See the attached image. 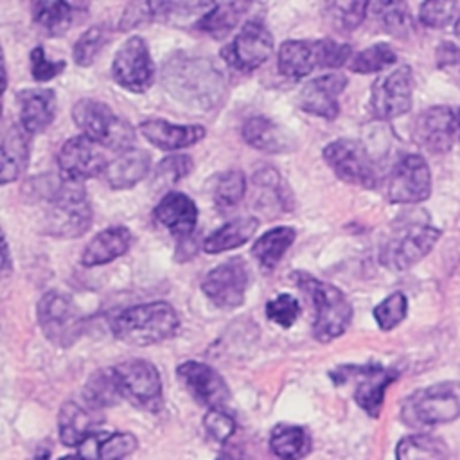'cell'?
<instances>
[{
    "label": "cell",
    "instance_id": "cell-6",
    "mask_svg": "<svg viewBox=\"0 0 460 460\" xmlns=\"http://www.w3.org/2000/svg\"><path fill=\"white\" fill-rule=\"evenodd\" d=\"M350 45L332 40H288L279 49V72L289 79L309 75L314 68H338L350 58Z\"/></svg>",
    "mask_w": 460,
    "mask_h": 460
},
{
    "label": "cell",
    "instance_id": "cell-49",
    "mask_svg": "<svg viewBox=\"0 0 460 460\" xmlns=\"http://www.w3.org/2000/svg\"><path fill=\"white\" fill-rule=\"evenodd\" d=\"M31 61V74L36 81H50L56 75H59L65 70V61H52L47 58V52L43 47H34L29 56Z\"/></svg>",
    "mask_w": 460,
    "mask_h": 460
},
{
    "label": "cell",
    "instance_id": "cell-46",
    "mask_svg": "<svg viewBox=\"0 0 460 460\" xmlns=\"http://www.w3.org/2000/svg\"><path fill=\"white\" fill-rule=\"evenodd\" d=\"M300 304L289 293H280L266 304V316L280 327H291L298 318Z\"/></svg>",
    "mask_w": 460,
    "mask_h": 460
},
{
    "label": "cell",
    "instance_id": "cell-31",
    "mask_svg": "<svg viewBox=\"0 0 460 460\" xmlns=\"http://www.w3.org/2000/svg\"><path fill=\"white\" fill-rule=\"evenodd\" d=\"M34 22L49 36H63L75 22V14L84 11V4L63 0H40L31 5Z\"/></svg>",
    "mask_w": 460,
    "mask_h": 460
},
{
    "label": "cell",
    "instance_id": "cell-20",
    "mask_svg": "<svg viewBox=\"0 0 460 460\" xmlns=\"http://www.w3.org/2000/svg\"><path fill=\"white\" fill-rule=\"evenodd\" d=\"M178 377L183 386L203 404L225 410L230 401V390L221 374L207 363L185 361L178 367Z\"/></svg>",
    "mask_w": 460,
    "mask_h": 460
},
{
    "label": "cell",
    "instance_id": "cell-8",
    "mask_svg": "<svg viewBox=\"0 0 460 460\" xmlns=\"http://www.w3.org/2000/svg\"><path fill=\"white\" fill-rule=\"evenodd\" d=\"M440 237V230L424 223L397 228L381 246L379 262L392 271H404L424 259Z\"/></svg>",
    "mask_w": 460,
    "mask_h": 460
},
{
    "label": "cell",
    "instance_id": "cell-22",
    "mask_svg": "<svg viewBox=\"0 0 460 460\" xmlns=\"http://www.w3.org/2000/svg\"><path fill=\"white\" fill-rule=\"evenodd\" d=\"M138 129L149 144L164 151H176L194 146L205 137V128L199 124H171L162 119L144 120Z\"/></svg>",
    "mask_w": 460,
    "mask_h": 460
},
{
    "label": "cell",
    "instance_id": "cell-36",
    "mask_svg": "<svg viewBox=\"0 0 460 460\" xmlns=\"http://www.w3.org/2000/svg\"><path fill=\"white\" fill-rule=\"evenodd\" d=\"M446 444L428 433L408 435L399 440L395 449V460H446Z\"/></svg>",
    "mask_w": 460,
    "mask_h": 460
},
{
    "label": "cell",
    "instance_id": "cell-47",
    "mask_svg": "<svg viewBox=\"0 0 460 460\" xmlns=\"http://www.w3.org/2000/svg\"><path fill=\"white\" fill-rule=\"evenodd\" d=\"M368 7V2H341L329 5L332 22L338 25L340 31H354L367 16Z\"/></svg>",
    "mask_w": 460,
    "mask_h": 460
},
{
    "label": "cell",
    "instance_id": "cell-39",
    "mask_svg": "<svg viewBox=\"0 0 460 460\" xmlns=\"http://www.w3.org/2000/svg\"><path fill=\"white\" fill-rule=\"evenodd\" d=\"M246 194V178L239 169H230L216 176L212 199L219 210H230L241 203Z\"/></svg>",
    "mask_w": 460,
    "mask_h": 460
},
{
    "label": "cell",
    "instance_id": "cell-23",
    "mask_svg": "<svg viewBox=\"0 0 460 460\" xmlns=\"http://www.w3.org/2000/svg\"><path fill=\"white\" fill-rule=\"evenodd\" d=\"M241 133L246 144L271 155L289 153L296 146L293 135L266 115H253L246 119Z\"/></svg>",
    "mask_w": 460,
    "mask_h": 460
},
{
    "label": "cell",
    "instance_id": "cell-33",
    "mask_svg": "<svg viewBox=\"0 0 460 460\" xmlns=\"http://www.w3.org/2000/svg\"><path fill=\"white\" fill-rule=\"evenodd\" d=\"M248 7L250 4L246 2H217L201 16L196 29L221 40L234 31Z\"/></svg>",
    "mask_w": 460,
    "mask_h": 460
},
{
    "label": "cell",
    "instance_id": "cell-14",
    "mask_svg": "<svg viewBox=\"0 0 460 460\" xmlns=\"http://www.w3.org/2000/svg\"><path fill=\"white\" fill-rule=\"evenodd\" d=\"M413 97L411 68L402 65L381 75L370 92V110L376 119L392 120L410 111Z\"/></svg>",
    "mask_w": 460,
    "mask_h": 460
},
{
    "label": "cell",
    "instance_id": "cell-18",
    "mask_svg": "<svg viewBox=\"0 0 460 460\" xmlns=\"http://www.w3.org/2000/svg\"><path fill=\"white\" fill-rule=\"evenodd\" d=\"M343 374L334 372L336 381L354 379V399L356 402L370 415L377 417L385 401V392L388 385L397 377L394 370H386L379 365H363V367H345Z\"/></svg>",
    "mask_w": 460,
    "mask_h": 460
},
{
    "label": "cell",
    "instance_id": "cell-13",
    "mask_svg": "<svg viewBox=\"0 0 460 460\" xmlns=\"http://www.w3.org/2000/svg\"><path fill=\"white\" fill-rule=\"evenodd\" d=\"M111 75L122 88L140 93L146 92L155 79V65L147 43L140 36L128 38L115 52Z\"/></svg>",
    "mask_w": 460,
    "mask_h": 460
},
{
    "label": "cell",
    "instance_id": "cell-32",
    "mask_svg": "<svg viewBox=\"0 0 460 460\" xmlns=\"http://www.w3.org/2000/svg\"><path fill=\"white\" fill-rule=\"evenodd\" d=\"M259 228V219L253 216H243L235 217L217 230H214L205 241H203V252L205 253H223L228 250H234L246 241L252 239V235Z\"/></svg>",
    "mask_w": 460,
    "mask_h": 460
},
{
    "label": "cell",
    "instance_id": "cell-35",
    "mask_svg": "<svg viewBox=\"0 0 460 460\" xmlns=\"http://www.w3.org/2000/svg\"><path fill=\"white\" fill-rule=\"evenodd\" d=\"M270 447L279 460H300L309 453L311 438L302 426L277 424L270 437Z\"/></svg>",
    "mask_w": 460,
    "mask_h": 460
},
{
    "label": "cell",
    "instance_id": "cell-5",
    "mask_svg": "<svg viewBox=\"0 0 460 460\" xmlns=\"http://www.w3.org/2000/svg\"><path fill=\"white\" fill-rule=\"evenodd\" d=\"M72 119L84 137L102 147L122 153L135 144V129L129 120L101 101L79 99L72 108Z\"/></svg>",
    "mask_w": 460,
    "mask_h": 460
},
{
    "label": "cell",
    "instance_id": "cell-27",
    "mask_svg": "<svg viewBox=\"0 0 460 460\" xmlns=\"http://www.w3.org/2000/svg\"><path fill=\"white\" fill-rule=\"evenodd\" d=\"M131 232L126 226H108L95 234L81 253V264L86 268L108 264L124 255L131 246Z\"/></svg>",
    "mask_w": 460,
    "mask_h": 460
},
{
    "label": "cell",
    "instance_id": "cell-34",
    "mask_svg": "<svg viewBox=\"0 0 460 460\" xmlns=\"http://www.w3.org/2000/svg\"><path fill=\"white\" fill-rule=\"evenodd\" d=\"M296 237V232L293 226H275L271 230H266L252 246L253 257L261 262L262 268L271 270L275 268L284 253L289 250Z\"/></svg>",
    "mask_w": 460,
    "mask_h": 460
},
{
    "label": "cell",
    "instance_id": "cell-16",
    "mask_svg": "<svg viewBox=\"0 0 460 460\" xmlns=\"http://www.w3.org/2000/svg\"><path fill=\"white\" fill-rule=\"evenodd\" d=\"M431 194V172L420 155H404L394 165L386 180L390 203H419Z\"/></svg>",
    "mask_w": 460,
    "mask_h": 460
},
{
    "label": "cell",
    "instance_id": "cell-54",
    "mask_svg": "<svg viewBox=\"0 0 460 460\" xmlns=\"http://www.w3.org/2000/svg\"><path fill=\"white\" fill-rule=\"evenodd\" d=\"M34 460H49V455L47 453H40L34 456Z\"/></svg>",
    "mask_w": 460,
    "mask_h": 460
},
{
    "label": "cell",
    "instance_id": "cell-15",
    "mask_svg": "<svg viewBox=\"0 0 460 460\" xmlns=\"http://www.w3.org/2000/svg\"><path fill=\"white\" fill-rule=\"evenodd\" d=\"M273 52V34L261 22H246L235 38L223 47L221 58L235 70L252 72Z\"/></svg>",
    "mask_w": 460,
    "mask_h": 460
},
{
    "label": "cell",
    "instance_id": "cell-29",
    "mask_svg": "<svg viewBox=\"0 0 460 460\" xmlns=\"http://www.w3.org/2000/svg\"><path fill=\"white\" fill-rule=\"evenodd\" d=\"M151 156L149 153L131 147L119 153L117 158L110 160L102 176L111 189H131L149 172Z\"/></svg>",
    "mask_w": 460,
    "mask_h": 460
},
{
    "label": "cell",
    "instance_id": "cell-50",
    "mask_svg": "<svg viewBox=\"0 0 460 460\" xmlns=\"http://www.w3.org/2000/svg\"><path fill=\"white\" fill-rule=\"evenodd\" d=\"M437 66L455 83L460 86V47L451 41H442L437 50Z\"/></svg>",
    "mask_w": 460,
    "mask_h": 460
},
{
    "label": "cell",
    "instance_id": "cell-3",
    "mask_svg": "<svg viewBox=\"0 0 460 460\" xmlns=\"http://www.w3.org/2000/svg\"><path fill=\"white\" fill-rule=\"evenodd\" d=\"M93 221L86 190L81 183L61 180L47 194L43 232L58 239L81 237Z\"/></svg>",
    "mask_w": 460,
    "mask_h": 460
},
{
    "label": "cell",
    "instance_id": "cell-28",
    "mask_svg": "<svg viewBox=\"0 0 460 460\" xmlns=\"http://www.w3.org/2000/svg\"><path fill=\"white\" fill-rule=\"evenodd\" d=\"M31 135L22 124H13L2 137V160H0V183L14 181L29 164Z\"/></svg>",
    "mask_w": 460,
    "mask_h": 460
},
{
    "label": "cell",
    "instance_id": "cell-4",
    "mask_svg": "<svg viewBox=\"0 0 460 460\" xmlns=\"http://www.w3.org/2000/svg\"><path fill=\"white\" fill-rule=\"evenodd\" d=\"M295 280L313 302L314 338L322 343H327L341 336L352 320V305L345 293L334 284L314 279L305 271H296Z\"/></svg>",
    "mask_w": 460,
    "mask_h": 460
},
{
    "label": "cell",
    "instance_id": "cell-44",
    "mask_svg": "<svg viewBox=\"0 0 460 460\" xmlns=\"http://www.w3.org/2000/svg\"><path fill=\"white\" fill-rule=\"evenodd\" d=\"M408 313V298L404 293L395 291L383 298L372 311L377 325L381 331H392L397 327Z\"/></svg>",
    "mask_w": 460,
    "mask_h": 460
},
{
    "label": "cell",
    "instance_id": "cell-56",
    "mask_svg": "<svg viewBox=\"0 0 460 460\" xmlns=\"http://www.w3.org/2000/svg\"><path fill=\"white\" fill-rule=\"evenodd\" d=\"M458 133H460V111H458Z\"/></svg>",
    "mask_w": 460,
    "mask_h": 460
},
{
    "label": "cell",
    "instance_id": "cell-10",
    "mask_svg": "<svg viewBox=\"0 0 460 460\" xmlns=\"http://www.w3.org/2000/svg\"><path fill=\"white\" fill-rule=\"evenodd\" d=\"M322 155L325 164L340 180L363 189H374L377 185V167L361 142L338 138L329 142Z\"/></svg>",
    "mask_w": 460,
    "mask_h": 460
},
{
    "label": "cell",
    "instance_id": "cell-53",
    "mask_svg": "<svg viewBox=\"0 0 460 460\" xmlns=\"http://www.w3.org/2000/svg\"><path fill=\"white\" fill-rule=\"evenodd\" d=\"M9 271H11V253H9L7 239L4 235V243H2V273L9 275Z\"/></svg>",
    "mask_w": 460,
    "mask_h": 460
},
{
    "label": "cell",
    "instance_id": "cell-25",
    "mask_svg": "<svg viewBox=\"0 0 460 460\" xmlns=\"http://www.w3.org/2000/svg\"><path fill=\"white\" fill-rule=\"evenodd\" d=\"M155 217L180 239L196 232L198 208L187 194L171 190L155 207Z\"/></svg>",
    "mask_w": 460,
    "mask_h": 460
},
{
    "label": "cell",
    "instance_id": "cell-7",
    "mask_svg": "<svg viewBox=\"0 0 460 460\" xmlns=\"http://www.w3.org/2000/svg\"><path fill=\"white\" fill-rule=\"evenodd\" d=\"M460 415L458 390L449 385H433L411 394L401 408L402 420L411 428H428L455 420Z\"/></svg>",
    "mask_w": 460,
    "mask_h": 460
},
{
    "label": "cell",
    "instance_id": "cell-43",
    "mask_svg": "<svg viewBox=\"0 0 460 460\" xmlns=\"http://www.w3.org/2000/svg\"><path fill=\"white\" fill-rule=\"evenodd\" d=\"M194 169L192 158L187 155H171L158 162L155 174H153V185L156 189H164L169 185L178 183L181 178L189 176Z\"/></svg>",
    "mask_w": 460,
    "mask_h": 460
},
{
    "label": "cell",
    "instance_id": "cell-17",
    "mask_svg": "<svg viewBox=\"0 0 460 460\" xmlns=\"http://www.w3.org/2000/svg\"><path fill=\"white\" fill-rule=\"evenodd\" d=\"M108 165L101 146L84 135L68 138L58 153V169L61 180L81 183L97 174H102Z\"/></svg>",
    "mask_w": 460,
    "mask_h": 460
},
{
    "label": "cell",
    "instance_id": "cell-30",
    "mask_svg": "<svg viewBox=\"0 0 460 460\" xmlns=\"http://www.w3.org/2000/svg\"><path fill=\"white\" fill-rule=\"evenodd\" d=\"M99 424L97 410L86 406H81L79 402L66 401L58 415V431L59 438L65 446H79L88 435L95 431Z\"/></svg>",
    "mask_w": 460,
    "mask_h": 460
},
{
    "label": "cell",
    "instance_id": "cell-19",
    "mask_svg": "<svg viewBox=\"0 0 460 460\" xmlns=\"http://www.w3.org/2000/svg\"><path fill=\"white\" fill-rule=\"evenodd\" d=\"M458 133V115L447 106H431L413 122V140L429 153H447Z\"/></svg>",
    "mask_w": 460,
    "mask_h": 460
},
{
    "label": "cell",
    "instance_id": "cell-42",
    "mask_svg": "<svg viewBox=\"0 0 460 460\" xmlns=\"http://www.w3.org/2000/svg\"><path fill=\"white\" fill-rule=\"evenodd\" d=\"M385 31L394 36H404L411 31V16L408 5L402 2H377L370 4Z\"/></svg>",
    "mask_w": 460,
    "mask_h": 460
},
{
    "label": "cell",
    "instance_id": "cell-45",
    "mask_svg": "<svg viewBox=\"0 0 460 460\" xmlns=\"http://www.w3.org/2000/svg\"><path fill=\"white\" fill-rule=\"evenodd\" d=\"M419 18L426 27L444 29L447 25L456 23L460 18V4L458 2H424L419 9Z\"/></svg>",
    "mask_w": 460,
    "mask_h": 460
},
{
    "label": "cell",
    "instance_id": "cell-41",
    "mask_svg": "<svg viewBox=\"0 0 460 460\" xmlns=\"http://www.w3.org/2000/svg\"><path fill=\"white\" fill-rule=\"evenodd\" d=\"M108 38H110V32L106 25H93L86 29L74 43V50H72L74 61L79 66H90L95 61L97 54L104 49Z\"/></svg>",
    "mask_w": 460,
    "mask_h": 460
},
{
    "label": "cell",
    "instance_id": "cell-55",
    "mask_svg": "<svg viewBox=\"0 0 460 460\" xmlns=\"http://www.w3.org/2000/svg\"><path fill=\"white\" fill-rule=\"evenodd\" d=\"M61 460H81L77 455H74V456H63Z\"/></svg>",
    "mask_w": 460,
    "mask_h": 460
},
{
    "label": "cell",
    "instance_id": "cell-1",
    "mask_svg": "<svg viewBox=\"0 0 460 460\" xmlns=\"http://www.w3.org/2000/svg\"><path fill=\"white\" fill-rule=\"evenodd\" d=\"M162 84L185 106L212 110L223 102L226 83L221 70L205 56L172 54L162 66Z\"/></svg>",
    "mask_w": 460,
    "mask_h": 460
},
{
    "label": "cell",
    "instance_id": "cell-11",
    "mask_svg": "<svg viewBox=\"0 0 460 460\" xmlns=\"http://www.w3.org/2000/svg\"><path fill=\"white\" fill-rule=\"evenodd\" d=\"M122 397L129 399L135 406L156 411L162 402V379L156 367L146 359L133 358L111 368Z\"/></svg>",
    "mask_w": 460,
    "mask_h": 460
},
{
    "label": "cell",
    "instance_id": "cell-48",
    "mask_svg": "<svg viewBox=\"0 0 460 460\" xmlns=\"http://www.w3.org/2000/svg\"><path fill=\"white\" fill-rule=\"evenodd\" d=\"M203 428L214 440L226 442L235 431V420L225 410L210 408L203 417Z\"/></svg>",
    "mask_w": 460,
    "mask_h": 460
},
{
    "label": "cell",
    "instance_id": "cell-52",
    "mask_svg": "<svg viewBox=\"0 0 460 460\" xmlns=\"http://www.w3.org/2000/svg\"><path fill=\"white\" fill-rule=\"evenodd\" d=\"M199 246H203V243L198 239L196 232L187 235V237H180L178 239V248H176V259L178 261H189Z\"/></svg>",
    "mask_w": 460,
    "mask_h": 460
},
{
    "label": "cell",
    "instance_id": "cell-40",
    "mask_svg": "<svg viewBox=\"0 0 460 460\" xmlns=\"http://www.w3.org/2000/svg\"><path fill=\"white\" fill-rule=\"evenodd\" d=\"M395 61V50L388 43L379 41L358 52L350 61V70L356 74H374L392 66Z\"/></svg>",
    "mask_w": 460,
    "mask_h": 460
},
{
    "label": "cell",
    "instance_id": "cell-51",
    "mask_svg": "<svg viewBox=\"0 0 460 460\" xmlns=\"http://www.w3.org/2000/svg\"><path fill=\"white\" fill-rule=\"evenodd\" d=\"M155 14H153V2H131L126 5L119 29L120 31H128V29H135L142 23L153 22Z\"/></svg>",
    "mask_w": 460,
    "mask_h": 460
},
{
    "label": "cell",
    "instance_id": "cell-38",
    "mask_svg": "<svg viewBox=\"0 0 460 460\" xmlns=\"http://www.w3.org/2000/svg\"><path fill=\"white\" fill-rule=\"evenodd\" d=\"M83 397H84L86 404L93 410H101V408L117 404V401L122 397V394L119 390L113 370L93 372L84 385Z\"/></svg>",
    "mask_w": 460,
    "mask_h": 460
},
{
    "label": "cell",
    "instance_id": "cell-37",
    "mask_svg": "<svg viewBox=\"0 0 460 460\" xmlns=\"http://www.w3.org/2000/svg\"><path fill=\"white\" fill-rule=\"evenodd\" d=\"M253 183H255V190L259 196L257 205H261L262 208H270L275 212V208L280 210H289L288 207V187L282 183L280 176L277 174L275 169L271 167H264L261 171H257L253 174Z\"/></svg>",
    "mask_w": 460,
    "mask_h": 460
},
{
    "label": "cell",
    "instance_id": "cell-24",
    "mask_svg": "<svg viewBox=\"0 0 460 460\" xmlns=\"http://www.w3.org/2000/svg\"><path fill=\"white\" fill-rule=\"evenodd\" d=\"M20 124L29 135L45 131L56 117V92L52 88H27L18 93Z\"/></svg>",
    "mask_w": 460,
    "mask_h": 460
},
{
    "label": "cell",
    "instance_id": "cell-9",
    "mask_svg": "<svg viewBox=\"0 0 460 460\" xmlns=\"http://www.w3.org/2000/svg\"><path fill=\"white\" fill-rule=\"evenodd\" d=\"M38 323L45 338L56 347L74 345L84 329L75 304L59 291L45 293L38 302Z\"/></svg>",
    "mask_w": 460,
    "mask_h": 460
},
{
    "label": "cell",
    "instance_id": "cell-2",
    "mask_svg": "<svg viewBox=\"0 0 460 460\" xmlns=\"http://www.w3.org/2000/svg\"><path fill=\"white\" fill-rule=\"evenodd\" d=\"M180 318L167 302H147L124 309L111 323L113 336L128 345L147 347L176 334Z\"/></svg>",
    "mask_w": 460,
    "mask_h": 460
},
{
    "label": "cell",
    "instance_id": "cell-12",
    "mask_svg": "<svg viewBox=\"0 0 460 460\" xmlns=\"http://www.w3.org/2000/svg\"><path fill=\"white\" fill-rule=\"evenodd\" d=\"M250 268L241 257H232L212 268L201 280V291L221 309H235L244 302Z\"/></svg>",
    "mask_w": 460,
    "mask_h": 460
},
{
    "label": "cell",
    "instance_id": "cell-21",
    "mask_svg": "<svg viewBox=\"0 0 460 460\" xmlns=\"http://www.w3.org/2000/svg\"><path fill=\"white\" fill-rule=\"evenodd\" d=\"M347 86V77L340 72L318 75L300 90V108L322 119H336L340 113V95Z\"/></svg>",
    "mask_w": 460,
    "mask_h": 460
},
{
    "label": "cell",
    "instance_id": "cell-26",
    "mask_svg": "<svg viewBox=\"0 0 460 460\" xmlns=\"http://www.w3.org/2000/svg\"><path fill=\"white\" fill-rule=\"evenodd\" d=\"M137 447V438L129 431H93L77 446L81 460H124Z\"/></svg>",
    "mask_w": 460,
    "mask_h": 460
}]
</instances>
